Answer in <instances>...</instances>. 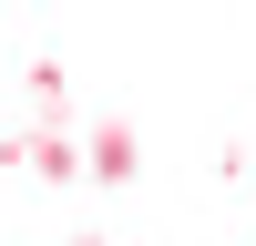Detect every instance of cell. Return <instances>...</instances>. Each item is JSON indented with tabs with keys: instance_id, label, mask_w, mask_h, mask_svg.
I'll use <instances>...</instances> for the list:
<instances>
[{
	"instance_id": "obj_1",
	"label": "cell",
	"mask_w": 256,
	"mask_h": 246,
	"mask_svg": "<svg viewBox=\"0 0 256 246\" xmlns=\"http://www.w3.org/2000/svg\"><path fill=\"white\" fill-rule=\"evenodd\" d=\"M92 174H102V184L134 174V134H102V144H92Z\"/></svg>"
}]
</instances>
